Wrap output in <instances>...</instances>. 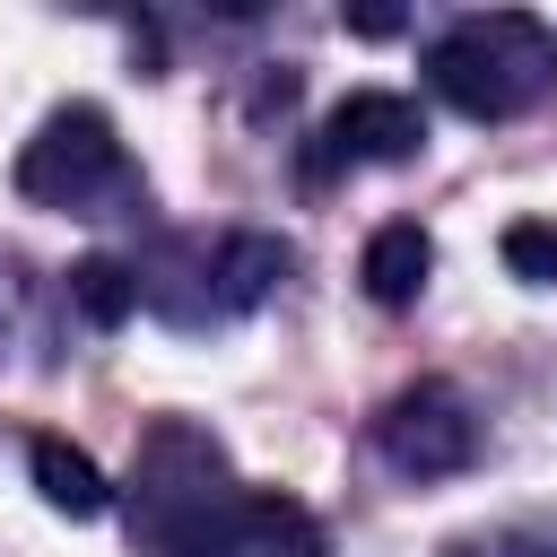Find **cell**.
Returning <instances> with one entry per match:
<instances>
[{
  "label": "cell",
  "mask_w": 557,
  "mask_h": 557,
  "mask_svg": "<svg viewBox=\"0 0 557 557\" xmlns=\"http://www.w3.org/2000/svg\"><path fill=\"white\" fill-rule=\"evenodd\" d=\"M244 496L218 435L191 418H157L131 461V531L157 557H244Z\"/></svg>",
  "instance_id": "6da1fadb"
},
{
  "label": "cell",
  "mask_w": 557,
  "mask_h": 557,
  "mask_svg": "<svg viewBox=\"0 0 557 557\" xmlns=\"http://www.w3.org/2000/svg\"><path fill=\"white\" fill-rule=\"evenodd\" d=\"M426 78L453 113L505 122V113H522L557 87V35L531 9H479V17H461L426 44Z\"/></svg>",
  "instance_id": "7a4b0ae2"
},
{
  "label": "cell",
  "mask_w": 557,
  "mask_h": 557,
  "mask_svg": "<svg viewBox=\"0 0 557 557\" xmlns=\"http://www.w3.org/2000/svg\"><path fill=\"white\" fill-rule=\"evenodd\" d=\"M113 174H122V139H113V122L96 104L44 113V131L17 148V191L44 200V209H87Z\"/></svg>",
  "instance_id": "3957f363"
},
{
  "label": "cell",
  "mask_w": 557,
  "mask_h": 557,
  "mask_svg": "<svg viewBox=\"0 0 557 557\" xmlns=\"http://www.w3.org/2000/svg\"><path fill=\"white\" fill-rule=\"evenodd\" d=\"M374 444H383V461L409 470V479H453V470H470V453H479V418H470V400H461L453 383H409V392L383 400Z\"/></svg>",
  "instance_id": "277c9868"
},
{
  "label": "cell",
  "mask_w": 557,
  "mask_h": 557,
  "mask_svg": "<svg viewBox=\"0 0 557 557\" xmlns=\"http://www.w3.org/2000/svg\"><path fill=\"white\" fill-rule=\"evenodd\" d=\"M418 148H426V113L409 96H392V87H357V96L331 104L313 174H331V165H409Z\"/></svg>",
  "instance_id": "5b68a950"
},
{
  "label": "cell",
  "mask_w": 557,
  "mask_h": 557,
  "mask_svg": "<svg viewBox=\"0 0 557 557\" xmlns=\"http://www.w3.org/2000/svg\"><path fill=\"white\" fill-rule=\"evenodd\" d=\"M426 270H435V244H426V226L418 218H392V226H374L366 235V261H357V278H366V296L374 305H418V287H426Z\"/></svg>",
  "instance_id": "8992f818"
},
{
  "label": "cell",
  "mask_w": 557,
  "mask_h": 557,
  "mask_svg": "<svg viewBox=\"0 0 557 557\" xmlns=\"http://www.w3.org/2000/svg\"><path fill=\"white\" fill-rule=\"evenodd\" d=\"M26 479H35V496H44L52 513H70V522H96V513L113 505L104 470H96L70 435H35V444H26Z\"/></svg>",
  "instance_id": "52a82bcc"
},
{
  "label": "cell",
  "mask_w": 557,
  "mask_h": 557,
  "mask_svg": "<svg viewBox=\"0 0 557 557\" xmlns=\"http://www.w3.org/2000/svg\"><path fill=\"white\" fill-rule=\"evenodd\" d=\"M244 557H331V540H322V522L296 496L252 487L244 496Z\"/></svg>",
  "instance_id": "ba28073f"
},
{
  "label": "cell",
  "mask_w": 557,
  "mask_h": 557,
  "mask_svg": "<svg viewBox=\"0 0 557 557\" xmlns=\"http://www.w3.org/2000/svg\"><path fill=\"white\" fill-rule=\"evenodd\" d=\"M287 261H296V252H287L278 235H226V244H218V270H209V278H218V305H226V313H252V305L287 278Z\"/></svg>",
  "instance_id": "9c48e42d"
},
{
  "label": "cell",
  "mask_w": 557,
  "mask_h": 557,
  "mask_svg": "<svg viewBox=\"0 0 557 557\" xmlns=\"http://www.w3.org/2000/svg\"><path fill=\"white\" fill-rule=\"evenodd\" d=\"M70 305H78V322L122 331V322L139 313V270L113 261V252H87V261H70Z\"/></svg>",
  "instance_id": "30bf717a"
},
{
  "label": "cell",
  "mask_w": 557,
  "mask_h": 557,
  "mask_svg": "<svg viewBox=\"0 0 557 557\" xmlns=\"http://www.w3.org/2000/svg\"><path fill=\"white\" fill-rule=\"evenodd\" d=\"M505 270L531 287H557V226L548 218H513L505 226Z\"/></svg>",
  "instance_id": "8fae6325"
},
{
  "label": "cell",
  "mask_w": 557,
  "mask_h": 557,
  "mask_svg": "<svg viewBox=\"0 0 557 557\" xmlns=\"http://www.w3.org/2000/svg\"><path fill=\"white\" fill-rule=\"evenodd\" d=\"M453 557H557V548L531 540V531H487V540H461Z\"/></svg>",
  "instance_id": "7c38bea8"
},
{
  "label": "cell",
  "mask_w": 557,
  "mask_h": 557,
  "mask_svg": "<svg viewBox=\"0 0 557 557\" xmlns=\"http://www.w3.org/2000/svg\"><path fill=\"white\" fill-rule=\"evenodd\" d=\"M357 35H400V9H348Z\"/></svg>",
  "instance_id": "4fadbf2b"
}]
</instances>
